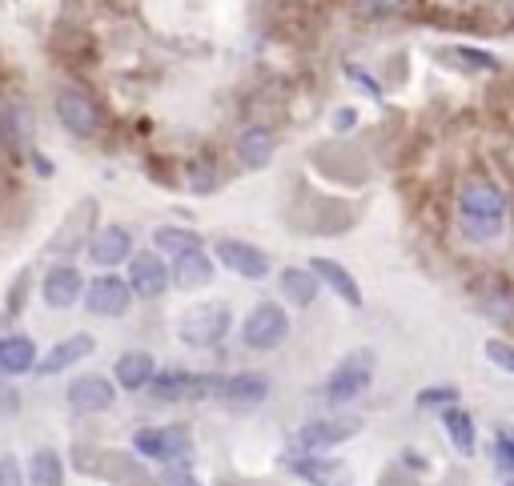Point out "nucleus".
I'll return each instance as SVG.
<instances>
[{"label":"nucleus","instance_id":"nucleus-1","mask_svg":"<svg viewBox=\"0 0 514 486\" xmlns=\"http://www.w3.org/2000/svg\"><path fill=\"white\" fill-rule=\"evenodd\" d=\"M502 213H506V197L498 185L490 181H466L458 189V229L466 233V241H494L502 233Z\"/></svg>","mask_w":514,"mask_h":486},{"label":"nucleus","instance_id":"nucleus-2","mask_svg":"<svg viewBox=\"0 0 514 486\" xmlns=\"http://www.w3.org/2000/svg\"><path fill=\"white\" fill-rule=\"evenodd\" d=\"M221 374H193V370H165L149 382L153 398L161 402H189V398H217Z\"/></svg>","mask_w":514,"mask_h":486},{"label":"nucleus","instance_id":"nucleus-3","mask_svg":"<svg viewBox=\"0 0 514 486\" xmlns=\"http://www.w3.org/2000/svg\"><path fill=\"white\" fill-rule=\"evenodd\" d=\"M286 334H290V318L274 302H262V306L245 318V326H241V342L249 350H274V346L286 342Z\"/></svg>","mask_w":514,"mask_h":486},{"label":"nucleus","instance_id":"nucleus-4","mask_svg":"<svg viewBox=\"0 0 514 486\" xmlns=\"http://www.w3.org/2000/svg\"><path fill=\"white\" fill-rule=\"evenodd\" d=\"M57 117H61V125H65L69 133H77V137H97V129H101V109H97V101H93L85 89H77V85H65V89L57 93Z\"/></svg>","mask_w":514,"mask_h":486},{"label":"nucleus","instance_id":"nucleus-5","mask_svg":"<svg viewBox=\"0 0 514 486\" xmlns=\"http://www.w3.org/2000/svg\"><path fill=\"white\" fill-rule=\"evenodd\" d=\"M177 334H181V342H189V346H217V342L229 334V310H225L221 302H213V306H193V310L181 318Z\"/></svg>","mask_w":514,"mask_h":486},{"label":"nucleus","instance_id":"nucleus-6","mask_svg":"<svg viewBox=\"0 0 514 486\" xmlns=\"http://www.w3.org/2000/svg\"><path fill=\"white\" fill-rule=\"evenodd\" d=\"M370 382H374V354H370V350H358V354H350V358L330 374L326 398H330V402H350V398H358L362 390H370Z\"/></svg>","mask_w":514,"mask_h":486},{"label":"nucleus","instance_id":"nucleus-7","mask_svg":"<svg viewBox=\"0 0 514 486\" xmlns=\"http://www.w3.org/2000/svg\"><path fill=\"white\" fill-rule=\"evenodd\" d=\"M133 446L137 454L145 458H157V462H185L189 458V430L185 426H165V430H137L133 434Z\"/></svg>","mask_w":514,"mask_h":486},{"label":"nucleus","instance_id":"nucleus-8","mask_svg":"<svg viewBox=\"0 0 514 486\" xmlns=\"http://www.w3.org/2000/svg\"><path fill=\"white\" fill-rule=\"evenodd\" d=\"M213 254H217V262H221L225 270H233L237 278L257 282V278H266V274H270V258H266L262 250H257V246H249V241L221 237L217 246H213Z\"/></svg>","mask_w":514,"mask_h":486},{"label":"nucleus","instance_id":"nucleus-9","mask_svg":"<svg viewBox=\"0 0 514 486\" xmlns=\"http://www.w3.org/2000/svg\"><path fill=\"white\" fill-rule=\"evenodd\" d=\"M129 302H133V286L125 278H117V274H105V278L85 286V306L97 318H121L129 310Z\"/></svg>","mask_w":514,"mask_h":486},{"label":"nucleus","instance_id":"nucleus-10","mask_svg":"<svg viewBox=\"0 0 514 486\" xmlns=\"http://www.w3.org/2000/svg\"><path fill=\"white\" fill-rule=\"evenodd\" d=\"M169 282H173V274L161 262V254H133L129 258V286H133V294L153 302V298H161L169 290Z\"/></svg>","mask_w":514,"mask_h":486},{"label":"nucleus","instance_id":"nucleus-11","mask_svg":"<svg viewBox=\"0 0 514 486\" xmlns=\"http://www.w3.org/2000/svg\"><path fill=\"white\" fill-rule=\"evenodd\" d=\"M362 430L358 418H318V422H306L298 430V450L314 454V450H326V446H338L346 438H354Z\"/></svg>","mask_w":514,"mask_h":486},{"label":"nucleus","instance_id":"nucleus-12","mask_svg":"<svg viewBox=\"0 0 514 486\" xmlns=\"http://www.w3.org/2000/svg\"><path fill=\"white\" fill-rule=\"evenodd\" d=\"M81 290H85V278H81V270H73V266H53V270L45 274V282H41V298H45L53 310H69V306L81 298Z\"/></svg>","mask_w":514,"mask_h":486},{"label":"nucleus","instance_id":"nucleus-13","mask_svg":"<svg viewBox=\"0 0 514 486\" xmlns=\"http://www.w3.org/2000/svg\"><path fill=\"white\" fill-rule=\"evenodd\" d=\"M113 382H105L101 374H85L77 382H69V406L81 414H101L113 406Z\"/></svg>","mask_w":514,"mask_h":486},{"label":"nucleus","instance_id":"nucleus-14","mask_svg":"<svg viewBox=\"0 0 514 486\" xmlns=\"http://www.w3.org/2000/svg\"><path fill=\"white\" fill-rule=\"evenodd\" d=\"M93 350H97V338H93V334H73V338H65V342H57V346H53V350L33 366V370L49 378V374H61V370H69L73 362L89 358Z\"/></svg>","mask_w":514,"mask_h":486},{"label":"nucleus","instance_id":"nucleus-15","mask_svg":"<svg viewBox=\"0 0 514 486\" xmlns=\"http://www.w3.org/2000/svg\"><path fill=\"white\" fill-rule=\"evenodd\" d=\"M89 258L97 262V266H117V262H125V258H133V237H129V229H121V225H105V229H97V237L89 241Z\"/></svg>","mask_w":514,"mask_h":486},{"label":"nucleus","instance_id":"nucleus-16","mask_svg":"<svg viewBox=\"0 0 514 486\" xmlns=\"http://www.w3.org/2000/svg\"><path fill=\"white\" fill-rule=\"evenodd\" d=\"M274 133L266 125H249L241 137H237V161L245 169H266L274 161Z\"/></svg>","mask_w":514,"mask_h":486},{"label":"nucleus","instance_id":"nucleus-17","mask_svg":"<svg viewBox=\"0 0 514 486\" xmlns=\"http://www.w3.org/2000/svg\"><path fill=\"white\" fill-rule=\"evenodd\" d=\"M266 394H270V378H266V374H253V370L229 374V378L217 382V398H221V402H241V406H249V402H262Z\"/></svg>","mask_w":514,"mask_h":486},{"label":"nucleus","instance_id":"nucleus-18","mask_svg":"<svg viewBox=\"0 0 514 486\" xmlns=\"http://www.w3.org/2000/svg\"><path fill=\"white\" fill-rule=\"evenodd\" d=\"M0 141H5L9 153H29L33 145V117L25 105H5V113H0Z\"/></svg>","mask_w":514,"mask_h":486},{"label":"nucleus","instance_id":"nucleus-19","mask_svg":"<svg viewBox=\"0 0 514 486\" xmlns=\"http://www.w3.org/2000/svg\"><path fill=\"white\" fill-rule=\"evenodd\" d=\"M169 274H173L177 290H201V286L213 282V262H209L205 250H189V254H177L173 258V270Z\"/></svg>","mask_w":514,"mask_h":486},{"label":"nucleus","instance_id":"nucleus-20","mask_svg":"<svg viewBox=\"0 0 514 486\" xmlns=\"http://www.w3.org/2000/svg\"><path fill=\"white\" fill-rule=\"evenodd\" d=\"M310 270L318 274V282H326L346 306H362V290H358V278L346 270V266H338V262H330V258H314L310 262Z\"/></svg>","mask_w":514,"mask_h":486},{"label":"nucleus","instance_id":"nucleus-21","mask_svg":"<svg viewBox=\"0 0 514 486\" xmlns=\"http://www.w3.org/2000/svg\"><path fill=\"white\" fill-rule=\"evenodd\" d=\"M37 366V342L25 334L0 338V374H25Z\"/></svg>","mask_w":514,"mask_h":486},{"label":"nucleus","instance_id":"nucleus-22","mask_svg":"<svg viewBox=\"0 0 514 486\" xmlns=\"http://www.w3.org/2000/svg\"><path fill=\"white\" fill-rule=\"evenodd\" d=\"M153 378H157L153 354L133 350V354H121V358H117V382H121V390H145Z\"/></svg>","mask_w":514,"mask_h":486},{"label":"nucleus","instance_id":"nucleus-23","mask_svg":"<svg viewBox=\"0 0 514 486\" xmlns=\"http://www.w3.org/2000/svg\"><path fill=\"white\" fill-rule=\"evenodd\" d=\"M442 65H454L462 73H498V57L494 53H482V49H466V45H450V49H438L434 53Z\"/></svg>","mask_w":514,"mask_h":486},{"label":"nucleus","instance_id":"nucleus-24","mask_svg":"<svg viewBox=\"0 0 514 486\" xmlns=\"http://www.w3.org/2000/svg\"><path fill=\"white\" fill-rule=\"evenodd\" d=\"M442 422H446V434H450V442H454V450L458 454H474L478 450V434H474V422H470V414L454 402V406H442Z\"/></svg>","mask_w":514,"mask_h":486},{"label":"nucleus","instance_id":"nucleus-25","mask_svg":"<svg viewBox=\"0 0 514 486\" xmlns=\"http://www.w3.org/2000/svg\"><path fill=\"white\" fill-rule=\"evenodd\" d=\"M294 474H298V478H306L310 486H350L346 466H338V462H322V458H298V462H294Z\"/></svg>","mask_w":514,"mask_h":486},{"label":"nucleus","instance_id":"nucleus-26","mask_svg":"<svg viewBox=\"0 0 514 486\" xmlns=\"http://www.w3.org/2000/svg\"><path fill=\"white\" fill-rule=\"evenodd\" d=\"M282 294H286L294 306H310V302L318 298V274H314V270H298V266L282 270Z\"/></svg>","mask_w":514,"mask_h":486},{"label":"nucleus","instance_id":"nucleus-27","mask_svg":"<svg viewBox=\"0 0 514 486\" xmlns=\"http://www.w3.org/2000/svg\"><path fill=\"white\" fill-rule=\"evenodd\" d=\"M29 486H65V462L57 450H37L29 462Z\"/></svg>","mask_w":514,"mask_h":486},{"label":"nucleus","instance_id":"nucleus-28","mask_svg":"<svg viewBox=\"0 0 514 486\" xmlns=\"http://www.w3.org/2000/svg\"><path fill=\"white\" fill-rule=\"evenodd\" d=\"M153 241H157V250L161 254H189V250H201V237L193 233V229H177V225H161L157 233H153Z\"/></svg>","mask_w":514,"mask_h":486},{"label":"nucleus","instance_id":"nucleus-29","mask_svg":"<svg viewBox=\"0 0 514 486\" xmlns=\"http://www.w3.org/2000/svg\"><path fill=\"white\" fill-rule=\"evenodd\" d=\"M221 185V173L213 169V161H193L189 165V189L193 193H213Z\"/></svg>","mask_w":514,"mask_h":486},{"label":"nucleus","instance_id":"nucleus-30","mask_svg":"<svg viewBox=\"0 0 514 486\" xmlns=\"http://www.w3.org/2000/svg\"><path fill=\"white\" fill-rule=\"evenodd\" d=\"M458 402V390L454 386H430V390H418L414 406L418 410H430V406H454Z\"/></svg>","mask_w":514,"mask_h":486},{"label":"nucleus","instance_id":"nucleus-31","mask_svg":"<svg viewBox=\"0 0 514 486\" xmlns=\"http://www.w3.org/2000/svg\"><path fill=\"white\" fill-rule=\"evenodd\" d=\"M486 358H490L498 370L514 374V346H510V342H498V338H490V342H486Z\"/></svg>","mask_w":514,"mask_h":486},{"label":"nucleus","instance_id":"nucleus-32","mask_svg":"<svg viewBox=\"0 0 514 486\" xmlns=\"http://www.w3.org/2000/svg\"><path fill=\"white\" fill-rule=\"evenodd\" d=\"M482 310L494 314V318H502V322H514V298H510V294H490V298H482Z\"/></svg>","mask_w":514,"mask_h":486},{"label":"nucleus","instance_id":"nucleus-33","mask_svg":"<svg viewBox=\"0 0 514 486\" xmlns=\"http://www.w3.org/2000/svg\"><path fill=\"white\" fill-rule=\"evenodd\" d=\"M0 486H29V478H25V470L13 454L0 458Z\"/></svg>","mask_w":514,"mask_h":486},{"label":"nucleus","instance_id":"nucleus-34","mask_svg":"<svg viewBox=\"0 0 514 486\" xmlns=\"http://www.w3.org/2000/svg\"><path fill=\"white\" fill-rule=\"evenodd\" d=\"M362 5V13H370V17H390V13H402L410 0H358Z\"/></svg>","mask_w":514,"mask_h":486},{"label":"nucleus","instance_id":"nucleus-35","mask_svg":"<svg viewBox=\"0 0 514 486\" xmlns=\"http://www.w3.org/2000/svg\"><path fill=\"white\" fill-rule=\"evenodd\" d=\"M494 458H498L502 466H514V430H498V450H494Z\"/></svg>","mask_w":514,"mask_h":486},{"label":"nucleus","instance_id":"nucleus-36","mask_svg":"<svg viewBox=\"0 0 514 486\" xmlns=\"http://www.w3.org/2000/svg\"><path fill=\"white\" fill-rule=\"evenodd\" d=\"M169 486H197V482H193V474H189L185 466H177V462H173V470H169Z\"/></svg>","mask_w":514,"mask_h":486},{"label":"nucleus","instance_id":"nucleus-37","mask_svg":"<svg viewBox=\"0 0 514 486\" xmlns=\"http://www.w3.org/2000/svg\"><path fill=\"white\" fill-rule=\"evenodd\" d=\"M350 81H358V85H362V89H370V93H374V97H382V89H378V81H374V77H366V73H362V69H350Z\"/></svg>","mask_w":514,"mask_h":486},{"label":"nucleus","instance_id":"nucleus-38","mask_svg":"<svg viewBox=\"0 0 514 486\" xmlns=\"http://www.w3.org/2000/svg\"><path fill=\"white\" fill-rule=\"evenodd\" d=\"M354 109H342V113H334V129H354Z\"/></svg>","mask_w":514,"mask_h":486}]
</instances>
